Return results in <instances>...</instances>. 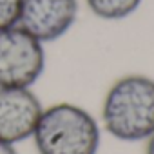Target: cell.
Masks as SVG:
<instances>
[{"mask_svg": "<svg viewBox=\"0 0 154 154\" xmlns=\"http://www.w3.org/2000/svg\"><path fill=\"white\" fill-rule=\"evenodd\" d=\"M102 129L120 141H147L154 134V78L125 74L105 93Z\"/></svg>", "mask_w": 154, "mask_h": 154, "instance_id": "cell-1", "label": "cell"}, {"mask_svg": "<svg viewBox=\"0 0 154 154\" xmlns=\"http://www.w3.org/2000/svg\"><path fill=\"white\" fill-rule=\"evenodd\" d=\"M31 140L38 154H96L102 125L82 105L60 102L44 107Z\"/></svg>", "mask_w": 154, "mask_h": 154, "instance_id": "cell-2", "label": "cell"}, {"mask_svg": "<svg viewBox=\"0 0 154 154\" xmlns=\"http://www.w3.org/2000/svg\"><path fill=\"white\" fill-rule=\"evenodd\" d=\"M45 71V47L20 26L0 31V87H33Z\"/></svg>", "mask_w": 154, "mask_h": 154, "instance_id": "cell-3", "label": "cell"}, {"mask_svg": "<svg viewBox=\"0 0 154 154\" xmlns=\"http://www.w3.org/2000/svg\"><path fill=\"white\" fill-rule=\"evenodd\" d=\"M42 112L33 87H0V140L18 145L33 138Z\"/></svg>", "mask_w": 154, "mask_h": 154, "instance_id": "cell-4", "label": "cell"}, {"mask_svg": "<svg viewBox=\"0 0 154 154\" xmlns=\"http://www.w3.org/2000/svg\"><path fill=\"white\" fill-rule=\"evenodd\" d=\"M78 18V0H22L18 26L44 45L60 40Z\"/></svg>", "mask_w": 154, "mask_h": 154, "instance_id": "cell-5", "label": "cell"}, {"mask_svg": "<svg viewBox=\"0 0 154 154\" xmlns=\"http://www.w3.org/2000/svg\"><path fill=\"white\" fill-rule=\"evenodd\" d=\"M85 4L94 17L116 22L134 15L143 4V0H85Z\"/></svg>", "mask_w": 154, "mask_h": 154, "instance_id": "cell-6", "label": "cell"}, {"mask_svg": "<svg viewBox=\"0 0 154 154\" xmlns=\"http://www.w3.org/2000/svg\"><path fill=\"white\" fill-rule=\"evenodd\" d=\"M22 0H0V31L18 26Z\"/></svg>", "mask_w": 154, "mask_h": 154, "instance_id": "cell-7", "label": "cell"}, {"mask_svg": "<svg viewBox=\"0 0 154 154\" xmlns=\"http://www.w3.org/2000/svg\"><path fill=\"white\" fill-rule=\"evenodd\" d=\"M0 154H18L17 145H11V143H8V141H2V140H0Z\"/></svg>", "mask_w": 154, "mask_h": 154, "instance_id": "cell-8", "label": "cell"}, {"mask_svg": "<svg viewBox=\"0 0 154 154\" xmlns=\"http://www.w3.org/2000/svg\"><path fill=\"white\" fill-rule=\"evenodd\" d=\"M145 154H154V134L145 141Z\"/></svg>", "mask_w": 154, "mask_h": 154, "instance_id": "cell-9", "label": "cell"}]
</instances>
